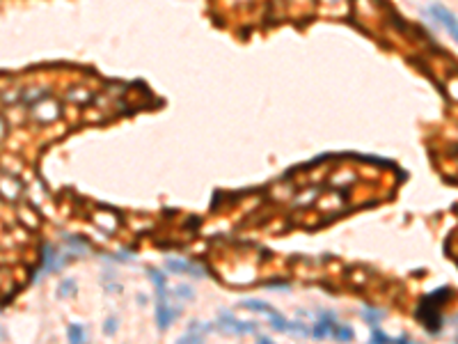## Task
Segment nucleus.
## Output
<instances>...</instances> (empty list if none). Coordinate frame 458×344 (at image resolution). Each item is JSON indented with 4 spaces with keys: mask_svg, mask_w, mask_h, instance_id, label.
Listing matches in <instances>:
<instances>
[{
    "mask_svg": "<svg viewBox=\"0 0 458 344\" xmlns=\"http://www.w3.org/2000/svg\"><path fill=\"white\" fill-rule=\"evenodd\" d=\"M158 305H156V321H158V328L160 330H167L169 324H172L174 316H179V310L169 307L167 298H165V292H158Z\"/></svg>",
    "mask_w": 458,
    "mask_h": 344,
    "instance_id": "7ed1b4c3",
    "label": "nucleus"
},
{
    "mask_svg": "<svg viewBox=\"0 0 458 344\" xmlns=\"http://www.w3.org/2000/svg\"><path fill=\"white\" fill-rule=\"evenodd\" d=\"M451 298V289L449 287H440L438 292L428 294V296L421 298L419 307H417V319L424 324V328L428 330V333H440V328H442V314H440V310H442V305Z\"/></svg>",
    "mask_w": 458,
    "mask_h": 344,
    "instance_id": "f257e3e1",
    "label": "nucleus"
},
{
    "mask_svg": "<svg viewBox=\"0 0 458 344\" xmlns=\"http://www.w3.org/2000/svg\"><path fill=\"white\" fill-rule=\"evenodd\" d=\"M105 333H114V321L110 319L108 321V326H105Z\"/></svg>",
    "mask_w": 458,
    "mask_h": 344,
    "instance_id": "6e6552de",
    "label": "nucleus"
},
{
    "mask_svg": "<svg viewBox=\"0 0 458 344\" xmlns=\"http://www.w3.org/2000/svg\"><path fill=\"white\" fill-rule=\"evenodd\" d=\"M371 339H374V342H378V344H387V342H394L392 337H389V335H385L383 330L380 328H374L371 330Z\"/></svg>",
    "mask_w": 458,
    "mask_h": 344,
    "instance_id": "423d86ee",
    "label": "nucleus"
},
{
    "mask_svg": "<svg viewBox=\"0 0 458 344\" xmlns=\"http://www.w3.org/2000/svg\"><path fill=\"white\" fill-rule=\"evenodd\" d=\"M362 316H364V319L374 326V324H378V321L383 319V312H380V310H364V312H362Z\"/></svg>",
    "mask_w": 458,
    "mask_h": 344,
    "instance_id": "39448f33",
    "label": "nucleus"
},
{
    "mask_svg": "<svg viewBox=\"0 0 458 344\" xmlns=\"http://www.w3.org/2000/svg\"><path fill=\"white\" fill-rule=\"evenodd\" d=\"M69 337H71V342H82L85 333H82L80 326H71V328H69Z\"/></svg>",
    "mask_w": 458,
    "mask_h": 344,
    "instance_id": "0eeeda50",
    "label": "nucleus"
},
{
    "mask_svg": "<svg viewBox=\"0 0 458 344\" xmlns=\"http://www.w3.org/2000/svg\"><path fill=\"white\" fill-rule=\"evenodd\" d=\"M431 14L435 16V21L440 23V25L444 28V30L451 35V39L458 44V18H456V14L453 12H449L444 5H440V3H433L431 5V9H428Z\"/></svg>",
    "mask_w": 458,
    "mask_h": 344,
    "instance_id": "f03ea898",
    "label": "nucleus"
},
{
    "mask_svg": "<svg viewBox=\"0 0 458 344\" xmlns=\"http://www.w3.org/2000/svg\"><path fill=\"white\" fill-rule=\"evenodd\" d=\"M332 335H334L337 339H343V342L353 339V330H351V328H341V326H334V328H332Z\"/></svg>",
    "mask_w": 458,
    "mask_h": 344,
    "instance_id": "20e7f679",
    "label": "nucleus"
}]
</instances>
